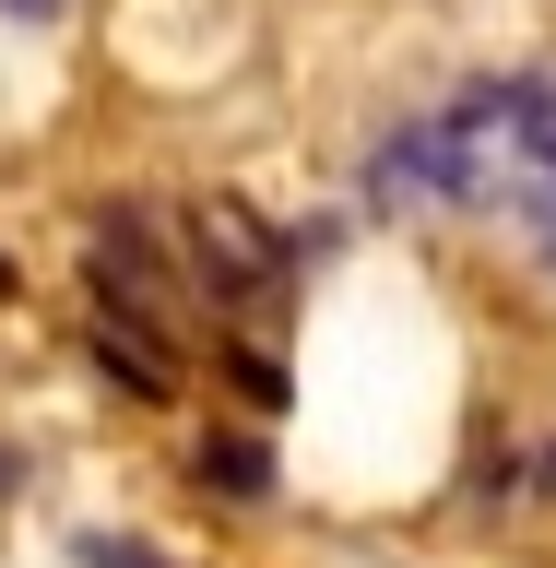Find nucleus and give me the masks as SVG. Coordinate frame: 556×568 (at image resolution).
<instances>
[{
  "label": "nucleus",
  "mask_w": 556,
  "mask_h": 568,
  "mask_svg": "<svg viewBox=\"0 0 556 568\" xmlns=\"http://www.w3.org/2000/svg\"><path fill=\"white\" fill-rule=\"evenodd\" d=\"M380 190L438 202V213H486L556 273V95L545 83H474L462 106L380 142Z\"/></svg>",
  "instance_id": "nucleus-1"
},
{
  "label": "nucleus",
  "mask_w": 556,
  "mask_h": 568,
  "mask_svg": "<svg viewBox=\"0 0 556 568\" xmlns=\"http://www.w3.org/2000/svg\"><path fill=\"white\" fill-rule=\"evenodd\" d=\"M202 486H213V497H237V509H261V497H273V450L225 426V438H202Z\"/></svg>",
  "instance_id": "nucleus-2"
},
{
  "label": "nucleus",
  "mask_w": 556,
  "mask_h": 568,
  "mask_svg": "<svg viewBox=\"0 0 556 568\" xmlns=\"http://www.w3.org/2000/svg\"><path fill=\"white\" fill-rule=\"evenodd\" d=\"M0 296H12V261H0Z\"/></svg>",
  "instance_id": "nucleus-3"
}]
</instances>
